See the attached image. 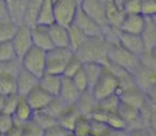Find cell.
Returning a JSON list of instances; mask_svg holds the SVG:
<instances>
[{
    "instance_id": "6da1fadb",
    "label": "cell",
    "mask_w": 156,
    "mask_h": 136,
    "mask_svg": "<svg viewBox=\"0 0 156 136\" xmlns=\"http://www.w3.org/2000/svg\"><path fill=\"white\" fill-rule=\"evenodd\" d=\"M74 54L83 63L93 62L105 65L107 62V41L102 35L87 37Z\"/></svg>"
},
{
    "instance_id": "7a4b0ae2",
    "label": "cell",
    "mask_w": 156,
    "mask_h": 136,
    "mask_svg": "<svg viewBox=\"0 0 156 136\" xmlns=\"http://www.w3.org/2000/svg\"><path fill=\"white\" fill-rule=\"evenodd\" d=\"M107 62L132 72L138 65V56L125 49L119 41L107 43Z\"/></svg>"
},
{
    "instance_id": "3957f363",
    "label": "cell",
    "mask_w": 156,
    "mask_h": 136,
    "mask_svg": "<svg viewBox=\"0 0 156 136\" xmlns=\"http://www.w3.org/2000/svg\"><path fill=\"white\" fill-rule=\"evenodd\" d=\"M91 93L98 101L113 95H118L120 91V84L117 77L104 65L101 76L91 87Z\"/></svg>"
},
{
    "instance_id": "277c9868",
    "label": "cell",
    "mask_w": 156,
    "mask_h": 136,
    "mask_svg": "<svg viewBox=\"0 0 156 136\" xmlns=\"http://www.w3.org/2000/svg\"><path fill=\"white\" fill-rule=\"evenodd\" d=\"M20 62L21 67L39 79L46 72L47 51H44V50L33 46L20 59Z\"/></svg>"
},
{
    "instance_id": "5b68a950",
    "label": "cell",
    "mask_w": 156,
    "mask_h": 136,
    "mask_svg": "<svg viewBox=\"0 0 156 136\" xmlns=\"http://www.w3.org/2000/svg\"><path fill=\"white\" fill-rule=\"evenodd\" d=\"M74 52L70 48H52L47 51V63L46 72L47 73L63 76L67 63L73 56Z\"/></svg>"
},
{
    "instance_id": "8992f818",
    "label": "cell",
    "mask_w": 156,
    "mask_h": 136,
    "mask_svg": "<svg viewBox=\"0 0 156 136\" xmlns=\"http://www.w3.org/2000/svg\"><path fill=\"white\" fill-rule=\"evenodd\" d=\"M55 23L64 27H69L79 10V3L76 0H52Z\"/></svg>"
},
{
    "instance_id": "52a82bcc",
    "label": "cell",
    "mask_w": 156,
    "mask_h": 136,
    "mask_svg": "<svg viewBox=\"0 0 156 136\" xmlns=\"http://www.w3.org/2000/svg\"><path fill=\"white\" fill-rule=\"evenodd\" d=\"M16 55L18 59H21L25 53L33 47V41L31 36V28L29 26L20 25L17 30L16 34L11 41Z\"/></svg>"
},
{
    "instance_id": "ba28073f",
    "label": "cell",
    "mask_w": 156,
    "mask_h": 136,
    "mask_svg": "<svg viewBox=\"0 0 156 136\" xmlns=\"http://www.w3.org/2000/svg\"><path fill=\"white\" fill-rule=\"evenodd\" d=\"M72 25L76 26L79 30H81L87 37L102 35V27L99 23H97L93 18H90L88 15L85 14L80 9V6H79V10L76 12Z\"/></svg>"
},
{
    "instance_id": "9c48e42d",
    "label": "cell",
    "mask_w": 156,
    "mask_h": 136,
    "mask_svg": "<svg viewBox=\"0 0 156 136\" xmlns=\"http://www.w3.org/2000/svg\"><path fill=\"white\" fill-rule=\"evenodd\" d=\"M135 85L144 94L156 84V72L142 66L140 63L131 72Z\"/></svg>"
},
{
    "instance_id": "30bf717a",
    "label": "cell",
    "mask_w": 156,
    "mask_h": 136,
    "mask_svg": "<svg viewBox=\"0 0 156 136\" xmlns=\"http://www.w3.org/2000/svg\"><path fill=\"white\" fill-rule=\"evenodd\" d=\"M80 9L102 28L107 25L105 19V3H103L102 1L82 0V2L80 3Z\"/></svg>"
},
{
    "instance_id": "8fae6325",
    "label": "cell",
    "mask_w": 156,
    "mask_h": 136,
    "mask_svg": "<svg viewBox=\"0 0 156 136\" xmlns=\"http://www.w3.org/2000/svg\"><path fill=\"white\" fill-rule=\"evenodd\" d=\"M27 99L28 103L30 104V106L32 107V109L34 112L43 111L48 106L50 102L53 99V96H51L49 93L41 88L39 85L35 86L31 91L27 94L25 96Z\"/></svg>"
},
{
    "instance_id": "7c38bea8",
    "label": "cell",
    "mask_w": 156,
    "mask_h": 136,
    "mask_svg": "<svg viewBox=\"0 0 156 136\" xmlns=\"http://www.w3.org/2000/svg\"><path fill=\"white\" fill-rule=\"evenodd\" d=\"M120 102L125 103V104L133 106L137 109H140L142 105L147 101V96L141 89H139L137 86H132L126 89L121 91L119 94Z\"/></svg>"
},
{
    "instance_id": "4fadbf2b",
    "label": "cell",
    "mask_w": 156,
    "mask_h": 136,
    "mask_svg": "<svg viewBox=\"0 0 156 136\" xmlns=\"http://www.w3.org/2000/svg\"><path fill=\"white\" fill-rule=\"evenodd\" d=\"M38 85V78L21 67L16 74V88L19 96L25 97L29 91Z\"/></svg>"
},
{
    "instance_id": "5bb4252c",
    "label": "cell",
    "mask_w": 156,
    "mask_h": 136,
    "mask_svg": "<svg viewBox=\"0 0 156 136\" xmlns=\"http://www.w3.org/2000/svg\"><path fill=\"white\" fill-rule=\"evenodd\" d=\"M31 36L34 47L39 48L44 51H49L52 48H54L48 32V27L34 25L31 27Z\"/></svg>"
},
{
    "instance_id": "9a60e30c",
    "label": "cell",
    "mask_w": 156,
    "mask_h": 136,
    "mask_svg": "<svg viewBox=\"0 0 156 136\" xmlns=\"http://www.w3.org/2000/svg\"><path fill=\"white\" fill-rule=\"evenodd\" d=\"M118 41L123 46L125 49H127L129 52H132L137 56H139L144 51V41H142V38L139 34H131L119 31Z\"/></svg>"
},
{
    "instance_id": "2e32d148",
    "label": "cell",
    "mask_w": 156,
    "mask_h": 136,
    "mask_svg": "<svg viewBox=\"0 0 156 136\" xmlns=\"http://www.w3.org/2000/svg\"><path fill=\"white\" fill-rule=\"evenodd\" d=\"M146 23V17L141 14H125L119 30L125 33L141 34Z\"/></svg>"
},
{
    "instance_id": "e0dca14e",
    "label": "cell",
    "mask_w": 156,
    "mask_h": 136,
    "mask_svg": "<svg viewBox=\"0 0 156 136\" xmlns=\"http://www.w3.org/2000/svg\"><path fill=\"white\" fill-rule=\"evenodd\" d=\"M81 93L78 91L76 85L73 84L72 80L70 78L63 77L62 85H61L60 93L58 97L67 105H74L78 101Z\"/></svg>"
},
{
    "instance_id": "ac0fdd59",
    "label": "cell",
    "mask_w": 156,
    "mask_h": 136,
    "mask_svg": "<svg viewBox=\"0 0 156 136\" xmlns=\"http://www.w3.org/2000/svg\"><path fill=\"white\" fill-rule=\"evenodd\" d=\"M52 45L55 48H69V32L68 28L54 23L48 27Z\"/></svg>"
},
{
    "instance_id": "d6986e66",
    "label": "cell",
    "mask_w": 156,
    "mask_h": 136,
    "mask_svg": "<svg viewBox=\"0 0 156 136\" xmlns=\"http://www.w3.org/2000/svg\"><path fill=\"white\" fill-rule=\"evenodd\" d=\"M76 107L78 109L81 116H86L88 117L94 109L98 107V100L94 98L90 89L81 93L78 101L76 102Z\"/></svg>"
},
{
    "instance_id": "ffe728a7",
    "label": "cell",
    "mask_w": 156,
    "mask_h": 136,
    "mask_svg": "<svg viewBox=\"0 0 156 136\" xmlns=\"http://www.w3.org/2000/svg\"><path fill=\"white\" fill-rule=\"evenodd\" d=\"M63 76L53 73H45L38 79V85L53 97H58L62 85Z\"/></svg>"
},
{
    "instance_id": "44dd1931",
    "label": "cell",
    "mask_w": 156,
    "mask_h": 136,
    "mask_svg": "<svg viewBox=\"0 0 156 136\" xmlns=\"http://www.w3.org/2000/svg\"><path fill=\"white\" fill-rule=\"evenodd\" d=\"M124 16L125 13L122 8L117 5L113 0H109L105 3V19L108 26L119 29Z\"/></svg>"
},
{
    "instance_id": "7402d4cb",
    "label": "cell",
    "mask_w": 156,
    "mask_h": 136,
    "mask_svg": "<svg viewBox=\"0 0 156 136\" xmlns=\"http://www.w3.org/2000/svg\"><path fill=\"white\" fill-rule=\"evenodd\" d=\"M144 45V50L156 48V17H146L144 27L140 34Z\"/></svg>"
},
{
    "instance_id": "603a6c76",
    "label": "cell",
    "mask_w": 156,
    "mask_h": 136,
    "mask_svg": "<svg viewBox=\"0 0 156 136\" xmlns=\"http://www.w3.org/2000/svg\"><path fill=\"white\" fill-rule=\"evenodd\" d=\"M34 115V111L30 104L28 103L26 97L20 96L17 103V106L15 109L14 113H13V118H14L15 124H19V126H23L26 122L31 120Z\"/></svg>"
},
{
    "instance_id": "cb8c5ba5",
    "label": "cell",
    "mask_w": 156,
    "mask_h": 136,
    "mask_svg": "<svg viewBox=\"0 0 156 136\" xmlns=\"http://www.w3.org/2000/svg\"><path fill=\"white\" fill-rule=\"evenodd\" d=\"M54 23H55V19H54L52 0H43L41 8H39L38 14H37L36 25L49 27V26L53 25Z\"/></svg>"
},
{
    "instance_id": "d4e9b609",
    "label": "cell",
    "mask_w": 156,
    "mask_h": 136,
    "mask_svg": "<svg viewBox=\"0 0 156 136\" xmlns=\"http://www.w3.org/2000/svg\"><path fill=\"white\" fill-rule=\"evenodd\" d=\"M81 116V114L79 113L78 109L76 107V105H69L65 109V111L61 114L58 117L56 121L60 126L64 127L65 129H67L68 131L72 132L76 124V120L79 119V117Z\"/></svg>"
},
{
    "instance_id": "484cf974",
    "label": "cell",
    "mask_w": 156,
    "mask_h": 136,
    "mask_svg": "<svg viewBox=\"0 0 156 136\" xmlns=\"http://www.w3.org/2000/svg\"><path fill=\"white\" fill-rule=\"evenodd\" d=\"M8 5L9 18L12 19L18 25L23 23V17H25L26 6H27V0H13Z\"/></svg>"
},
{
    "instance_id": "4316f807",
    "label": "cell",
    "mask_w": 156,
    "mask_h": 136,
    "mask_svg": "<svg viewBox=\"0 0 156 136\" xmlns=\"http://www.w3.org/2000/svg\"><path fill=\"white\" fill-rule=\"evenodd\" d=\"M41 2H43V0H27V6H26L23 25L29 26L30 28L36 25L37 14H38Z\"/></svg>"
},
{
    "instance_id": "83f0119b",
    "label": "cell",
    "mask_w": 156,
    "mask_h": 136,
    "mask_svg": "<svg viewBox=\"0 0 156 136\" xmlns=\"http://www.w3.org/2000/svg\"><path fill=\"white\" fill-rule=\"evenodd\" d=\"M19 26L20 25L16 23L10 18L0 20V43L12 41V38L18 30Z\"/></svg>"
},
{
    "instance_id": "f1b7e54d",
    "label": "cell",
    "mask_w": 156,
    "mask_h": 136,
    "mask_svg": "<svg viewBox=\"0 0 156 136\" xmlns=\"http://www.w3.org/2000/svg\"><path fill=\"white\" fill-rule=\"evenodd\" d=\"M16 93V77L10 73L0 72V95L6 97Z\"/></svg>"
},
{
    "instance_id": "f546056e",
    "label": "cell",
    "mask_w": 156,
    "mask_h": 136,
    "mask_svg": "<svg viewBox=\"0 0 156 136\" xmlns=\"http://www.w3.org/2000/svg\"><path fill=\"white\" fill-rule=\"evenodd\" d=\"M83 69H84L87 77V80H88L89 89H91V87L94 86V83L97 82L99 77L102 73L103 69H104V65L100 64V63H93V62L83 63Z\"/></svg>"
},
{
    "instance_id": "4dcf8cb0",
    "label": "cell",
    "mask_w": 156,
    "mask_h": 136,
    "mask_svg": "<svg viewBox=\"0 0 156 136\" xmlns=\"http://www.w3.org/2000/svg\"><path fill=\"white\" fill-rule=\"evenodd\" d=\"M68 32H69V48L73 52H76L78 48L85 41L87 36L73 25L68 27Z\"/></svg>"
},
{
    "instance_id": "1f68e13d",
    "label": "cell",
    "mask_w": 156,
    "mask_h": 136,
    "mask_svg": "<svg viewBox=\"0 0 156 136\" xmlns=\"http://www.w3.org/2000/svg\"><path fill=\"white\" fill-rule=\"evenodd\" d=\"M105 123L113 131H126V126L123 118L118 112H108Z\"/></svg>"
},
{
    "instance_id": "d6a6232c",
    "label": "cell",
    "mask_w": 156,
    "mask_h": 136,
    "mask_svg": "<svg viewBox=\"0 0 156 136\" xmlns=\"http://www.w3.org/2000/svg\"><path fill=\"white\" fill-rule=\"evenodd\" d=\"M67 106H69V105L65 104L58 97H54L53 99H52V101L48 104V106L46 107L45 109H43V111H45L46 113L49 114L50 116H52L53 118L58 119V117L65 111V109Z\"/></svg>"
},
{
    "instance_id": "836d02e7",
    "label": "cell",
    "mask_w": 156,
    "mask_h": 136,
    "mask_svg": "<svg viewBox=\"0 0 156 136\" xmlns=\"http://www.w3.org/2000/svg\"><path fill=\"white\" fill-rule=\"evenodd\" d=\"M17 55L11 41H2L0 43V63L10 62L16 60Z\"/></svg>"
},
{
    "instance_id": "e575fe53",
    "label": "cell",
    "mask_w": 156,
    "mask_h": 136,
    "mask_svg": "<svg viewBox=\"0 0 156 136\" xmlns=\"http://www.w3.org/2000/svg\"><path fill=\"white\" fill-rule=\"evenodd\" d=\"M33 120L37 122L41 128L45 130V129L49 128V127L53 126V124L58 123L55 118H53L52 116H50L49 114H47L45 111H38L34 112V115H33Z\"/></svg>"
},
{
    "instance_id": "d590c367",
    "label": "cell",
    "mask_w": 156,
    "mask_h": 136,
    "mask_svg": "<svg viewBox=\"0 0 156 136\" xmlns=\"http://www.w3.org/2000/svg\"><path fill=\"white\" fill-rule=\"evenodd\" d=\"M138 60L142 66L156 72V54L154 50H144L138 56Z\"/></svg>"
},
{
    "instance_id": "8d00e7d4",
    "label": "cell",
    "mask_w": 156,
    "mask_h": 136,
    "mask_svg": "<svg viewBox=\"0 0 156 136\" xmlns=\"http://www.w3.org/2000/svg\"><path fill=\"white\" fill-rule=\"evenodd\" d=\"M90 132V119L86 116H80L76 120L72 134L74 136H82Z\"/></svg>"
},
{
    "instance_id": "74e56055",
    "label": "cell",
    "mask_w": 156,
    "mask_h": 136,
    "mask_svg": "<svg viewBox=\"0 0 156 136\" xmlns=\"http://www.w3.org/2000/svg\"><path fill=\"white\" fill-rule=\"evenodd\" d=\"M83 67V62L76 55L73 54L71 59L69 60V62L67 63L65 69H64L63 72V77H66V78H72L81 68Z\"/></svg>"
},
{
    "instance_id": "f35d334b",
    "label": "cell",
    "mask_w": 156,
    "mask_h": 136,
    "mask_svg": "<svg viewBox=\"0 0 156 136\" xmlns=\"http://www.w3.org/2000/svg\"><path fill=\"white\" fill-rule=\"evenodd\" d=\"M120 104V99L118 95H113L103 100L98 101V107L104 109L106 112H118V107Z\"/></svg>"
},
{
    "instance_id": "ab89813d",
    "label": "cell",
    "mask_w": 156,
    "mask_h": 136,
    "mask_svg": "<svg viewBox=\"0 0 156 136\" xmlns=\"http://www.w3.org/2000/svg\"><path fill=\"white\" fill-rule=\"evenodd\" d=\"M73 82V84L76 85V87L78 88V91L80 93H83V91L89 89V84H88V80H87L86 73H85L83 67L74 74L72 78H70Z\"/></svg>"
},
{
    "instance_id": "60d3db41",
    "label": "cell",
    "mask_w": 156,
    "mask_h": 136,
    "mask_svg": "<svg viewBox=\"0 0 156 136\" xmlns=\"http://www.w3.org/2000/svg\"><path fill=\"white\" fill-rule=\"evenodd\" d=\"M20 68H21L20 59H16L14 61H10V62H5V63H0V72L10 73L15 77L18 73Z\"/></svg>"
},
{
    "instance_id": "b9f144b4",
    "label": "cell",
    "mask_w": 156,
    "mask_h": 136,
    "mask_svg": "<svg viewBox=\"0 0 156 136\" xmlns=\"http://www.w3.org/2000/svg\"><path fill=\"white\" fill-rule=\"evenodd\" d=\"M140 14L144 17H156V0H141Z\"/></svg>"
},
{
    "instance_id": "7bdbcfd3",
    "label": "cell",
    "mask_w": 156,
    "mask_h": 136,
    "mask_svg": "<svg viewBox=\"0 0 156 136\" xmlns=\"http://www.w3.org/2000/svg\"><path fill=\"white\" fill-rule=\"evenodd\" d=\"M19 97L20 96L18 94H12V95H9L4 98V105H3V111L2 113L9 114V115H13L15 109L17 106V103H18Z\"/></svg>"
},
{
    "instance_id": "ee69618b",
    "label": "cell",
    "mask_w": 156,
    "mask_h": 136,
    "mask_svg": "<svg viewBox=\"0 0 156 136\" xmlns=\"http://www.w3.org/2000/svg\"><path fill=\"white\" fill-rule=\"evenodd\" d=\"M89 119H90V118H89ZM112 130L107 127L106 123L90 119V133H93L94 135L106 136Z\"/></svg>"
},
{
    "instance_id": "f6af8a7d",
    "label": "cell",
    "mask_w": 156,
    "mask_h": 136,
    "mask_svg": "<svg viewBox=\"0 0 156 136\" xmlns=\"http://www.w3.org/2000/svg\"><path fill=\"white\" fill-rule=\"evenodd\" d=\"M14 124L15 121L12 115H9L5 113L0 114V136L5 134Z\"/></svg>"
},
{
    "instance_id": "bcb514c9",
    "label": "cell",
    "mask_w": 156,
    "mask_h": 136,
    "mask_svg": "<svg viewBox=\"0 0 156 136\" xmlns=\"http://www.w3.org/2000/svg\"><path fill=\"white\" fill-rule=\"evenodd\" d=\"M141 0H124L122 10L125 14H140Z\"/></svg>"
},
{
    "instance_id": "7dc6e473",
    "label": "cell",
    "mask_w": 156,
    "mask_h": 136,
    "mask_svg": "<svg viewBox=\"0 0 156 136\" xmlns=\"http://www.w3.org/2000/svg\"><path fill=\"white\" fill-rule=\"evenodd\" d=\"M69 133L71 132L65 129L64 127L60 126L58 123H55L53 126L49 127V128L45 129L43 136H67Z\"/></svg>"
},
{
    "instance_id": "c3c4849f",
    "label": "cell",
    "mask_w": 156,
    "mask_h": 136,
    "mask_svg": "<svg viewBox=\"0 0 156 136\" xmlns=\"http://www.w3.org/2000/svg\"><path fill=\"white\" fill-rule=\"evenodd\" d=\"M23 135V126L19 124H14L5 134L2 136H21Z\"/></svg>"
},
{
    "instance_id": "681fc988",
    "label": "cell",
    "mask_w": 156,
    "mask_h": 136,
    "mask_svg": "<svg viewBox=\"0 0 156 136\" xmlns=\"http://www.w3.org/2000/svg\"><path fill=\"white\" fill-rule=\"evenodd\" d=\"M129 136H152L150 128H140L129 132Z\"/></svg>"
},
{
    "instance_id": "f907efd6",
    "label": "cell",
    "mask_w": 156,
    "mask_h": 136,
    "mask_svg": "<svg viewBox=\"0 0 156 136\" xmlns=\"http://www.w3.org/2000/svg\"><path fill=\"white\" fill-rule=\"evenodd\" d=\"M9 18L8 5L4 2V0H0V20Z\"/></svg>"
},
{
    "instance_id": "816d5d0a",
    "label": "cell",
    "mask_w": 156,
    "mask_h": 136,
    "mask_svg": "<svg viewBox=\"0 0 156 136\" xmlns=\"http://www.w3.org/2000/svg\"><path fill=\"white\" fill-rule=\"evenodd\" d=\"M112 136H129V132L127 131H113Z\"/></svg>"
},
{
    "instance_id": "f5cc1de1",
    "label": "cell",
    "mask_w": 156,
    "mask_h": 136,
    "mask_svg": "<svg viewBox=\"0 0 156 136\" xmlns=\"http://www.w3.org/2000/svg\"><path fill=\"white\" fill-rule=\"evenodd\" d=\"M4 96H1L0 95V114L2 113V111H3V105H4Z\"/></svg>"
},
{
    "instance_id": "db71d44e",
    "label": "cell",
    "mask_w": 156,
    "mask_h": 136,
    "mask_svg": "<svg viewBox=\"0 0 156 136\" xmlns=\"http://www.w3.org/2000/svg\"><path fill=\"white\" fill-rule=\"evenodd\" d=\"M114 2H115L117 5H119L120 8H122V4H123V2H124V0H113Z\"/></svg>"
},
{
    "instance_id": "11a10c76",
    "label": "cell",
    "mask_w": 156,
    "mask_h": 136,
    "mask_svg": "<svg viewBox=\"0 0 156 136\" xmlns=\"http://www.w3.org/2000/svg\"><path fill=\"white\" fill-rule=\"evenodd\" d=\"M21 136H33V135L30 134L28 131H26V130H23V135H21Z\"/></svg>"
},
{
    "instance_id": "9f6ffc18",
    "label": "cell",
    "mask_w": 156,
    "mask_h": 136,
    "mask_svg": "<svg viewBox=\"0 0 156 136\" xmlns=\"http://www.w3.org/2000/svg\"><path fill=\"white\" fill-rule=\"evenodd\" d=\"M150 130H151V135L156 136V130H154V129H151V128H150Z\"/></svg>"
},
{
    "instance_id": "6f0895ef",
    "label": "cell",
    "mask_w": 156,
    "mask_h": 136,
    "mask_svg": "<svg viewBox=\"0 0 156 136\" xmlns=\"http://www.w3.org/2000/svg\"><path fill=\"white\" fill-rule=\"evenodd\" d=\"M82 136H96V135H94L93 133L89 132V133H87V134H84V135H82Z\"/></svg>"
},
{
    "instance_id": "680465c9",
    "label": "cell",
    "mask_w": 156,
    "mask_h": 136,
    "mask_svg": "<svg viewBox=\"0 0 156 136\" xmlns=\"http://www.w3.org/2000/svg\"><path fill=\"white\" fill-rule=\"evenodd\" d=\"M13 0H4V2H5L6 4H9V3H11V2H12Z\"/></svg>"
},
{
    "instance_id": "91938a15",
    "label": "cell",
    "mask_w": 156,
    "mask_h": 136,
    "mask_svg": "<svg viewBox=\"0 0 156 136\" xmlns=\"http://www.w3.org/2000/svg\"><path fill=\"white\" fill-rule=\"evenodd\" d=\"M100 1H102V2H103V3H106V2H108V1H109V0H100Z\"/></svg>"
},
{
    "instance_id": "94428289",
    "label": "cell",
    "mask_w": 156,
    "mask_h": 136,
    "mask_svg": "<svg viewBox=\"0 0 156 136\" xmlns=\"http://www.w3.org/2000/svg\"><path fill=\"white\" fill-rule=\"evenodd\" d=\"M76 1L78 2V3H79V5H80V3H81V2H82V0H76Z\"/></svg>"
},
{
    "instance_id": "6125c7cd",
    "label": "cell",
    "mask_w": 156,
    "mask_h": 136,
    "mask_svg": "<svg viewBox=\"0 0 156 136\" xmlns=\"http://www.w3.org/2000/svg\"><path fill=\"white\" fill-rule=\"evenodd\" d=\"M67 136H74V135H73V134H72V132H71V133H69V134H68Z\"/></svg>"
}]
</instances>
